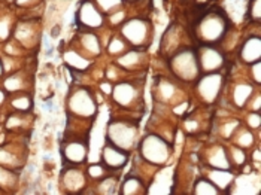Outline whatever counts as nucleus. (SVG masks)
<instances>
[{
	"label": "nucleus",
	"instance_id": "1a4fd4ad",
	"mask_svg": "<svg viewBox=\"0 0 261 195\" xmlns=\"http://www.w3.org/2000/svg\"><path fill=\"white\" fill-rule=\"evenodd\" d=\"M78 21L84 27L94 29V27H100L103 24V15L96 8V5L87 0L81 5L80 11H78Z\"/></svg>",
	"mask_w": 261,
	"mask_h": 195
},
{
	"label": "nucleus",
	"instance_id": "bb28decb",
	"mask_svg": "<svg viewBox=\"0 0 261 195\" xmlns=\"http://www.w3.org/2000/svg\"><path fill=\"white\" fill-rule=\"evenodd\" d=\"M251 143H252V134L251 133H243L239 137V145H242V146H248Z\"/></svg>",
	"mask_w": 261,
	"mask_h": 195
},
{
	"label": "nucleus",
	"instance_id": "473e14b6",
	"mask_svg": "<svg viewBox=\"0 0 261 195\" xmlns=\"http://www.w3.org/2000/svg\"><path fill=\"white\" fill-rule=\"evenodd\" d=\"M2 100H3V93L0 91V101H2Z\"/></svg>",
	"mask_w": 261,
	"mask_h": 195
},
{
	"label": "nucleus",
	"instance_id": "f3484780",
	"mask_svg": "<svg viewBox=\"0 0 261 195\" xmlns=\"http://www.w3.org/2000/svg\"><path fill=\"white\" fill-rule=\"evenodd\" d=\"M233 176L228 175L225 170H215L211 175V182L217 186V188H225L230 182H231Z\"/></svg>",
	"mask_w": 261,
	"mask_h": 195
},
{
	"label": "nucleus",
	"instance_id": "a878e982",
	"mask_svg": "<svg viewBox=\"0 0 261 195\" xmlns=\"http://www.w3.org/2000/svg\"><path fill=\"white\" fill-rule=\"evenodd\" d=\"M251 17L254 20H260V0H254V6L251 9Z\"/></svg>",
	"mask_w": 261,
	"mask_h": 195
},
{
	"label": "nucleus",
	"instance_id": "4468645a",
	"mask_svg": "<svg viewBox=\"0 0 261 195\" xmlns=\"http://www.w3.org/2000/svg\"><path fill=\"white\" fill-rule=\"evenodd\" d=\"M209 162L211 165L215 169V170H227L230 167V162H228V156L225 154V151L222 148H217L214 151V154L209 158Z\"/></svg>",
	"mask_w": 261,
	"mask_h": 195
},
{
	"label": "nucleus",
	"instance_id": "c756f323",
	"mask_svg": "<svg viewBox=\"0 0 261 195\" xmlns=\"http://www.w3.org/2000/svg\"><path fill=\"white\" fill-rule=\"evenodd\" d=\"M233 154H234V158H236V161H238V162H243V161H245V156H243V152H242V151H238V149H234V151H233Z\"/></svg>",
	"mask_w": 261,
	"mask_h": 195
},
{
	"label": "nucleus",
	"instance_id": "aec40b11",
	"mask_svg": "<svg viewBox=\"0 0 261 195\" xmlns=\"http://www.w3.org/2000/svg\"><path fill=\"white\" fill-rule=\"evenodd\" d=\"M82 45L87 48V51H90L93 54L100 52V43H99V39L94 35H84L82 36Z\"/></svg>",
	"mask_w": 261,
	"mask_h": 195
},
{
	"label": "nucleus",
	"instance_id": "f03ea898",
	"mask_svg": "<svg viewBox=\"0 0 261 195\" xmlns=\"http://www.w3.org/2000/svg\"><path fill=\"white\" fill-rule=\"evenodd\" d=\"M172 72L182 80H193L199 76L200 67L196 54L191 49H184L178 52L170 61Z\"/></svg>",
	"mask_w": 261,
	"mask_h": 195
},
{
	"label": "nucleus",
	"instance_id": "20e7f679",
	"mask_svg": "<svg viewBox=\"0 0 261 195\" xmlns=\"http://www.w3.org/2000/svg\"><path fill=\"white\" fill-rule=\"evenodd\" d=\"M224 33H225V21L221 15L209 14L201 20L200 27H199V35L201 40L207 43L218 42L222 39Z\"/></svg>",
	"mask_w": 261,
	"mask_h": 195
},
{
	"label": "nucleus",
	"instance_id": "7c9ffc66",
	"mask_svg": "<svg viewBox=\"0 0 261 195\" xmlns=\"http://www.w3.org/2000/svg\"><path fill=\"white\" fill-rule=\"evenodd\" d=\"M0 36H2V38H6V36H8V27H6L5 22L0 24Z\"/></svg>",
	"mask_w": 261,
	"mask_h": 195
},
{
	"label": "nucleus",
	"instance_id": "ddd939ff",
	"mask_svg": "<svg viewBox=\"0 0 261 195\" xmlns=\"http://www.w3.org/2000/svg\"><path fill=\"white\" fill-rule=\"evenodd\" d=\"M261 55V39L258 36L249 38L243 43L241 49V57L246 63H255L260 61Z\"/></svg>",
	"mask_w": 261,
	"mask_h": 195
},
{
	"label": "nucleus",
	"instance_id": "5701e85b",
	"mask_svg": "<svg viewBox=\"0 0 261 195\" xmlns=\"http://www.w3.org/2000/svg\"><path fill=\"white\" fill-rule=\"evenodd\" d=\"M66 60H67L69 63H72L73 66L80 67V69H82V67H85V66H87V61L82 59V57H80L76 52H69V54L66 55Z\"/></svg>",
	"mask_w": 261,
	"mask_h": 195
},
{
	"label": "nucleus",
	"instance_id": "6e6552de",
	"mask_svg": "<svg viewBox=\"0 0 261 195\" xmlns=\"http://www.w3.org/2000/svg\"><path fill=\"white\" fill-rule=\"evenodd\" d=\"M121 33H122V36L128 40L132 45L139 46V45H143V42L146 39L148 30H146V24L143 21L132 20L127 21L121 27Z\"/></svg>",
	"mask_w": 261,
	"mask_h": 195
},
{
	"label": "nucleus",
	"instance_id": "393cba45",
	"mask_svg": "<svg viewBox=\"0 0 261 195\" xmlns=\"http://www.w3.org/2000/svg\"><path fill=\"white\" fill-rule=\"evenodd\" d=\"M122 49H124V45H122V42L120 39H114L112 43L109 45V51L111 52H120Z\"/></svg>",
	"mask_w": 261,
	"mask_h": 195
},
{
	"label": "nucleus",
	"instance_id": "412c9836",
	"mask_svg": "<svg viewBox=\"0 0 261 195\" xmlns=\"http://www.w3.org/2000/svg\"><path fill=\"white\" fill-rule=\"evenodd\" d=\"M12 106L15 109H18V110H27L32 106V101H30V98L27 97V96H18V97H15L12 100Z\"/></svg>",
	"mask_w": 261,
	"mask_h": 195
},
{
	"label": "nucleus",
	"instance_id": "dca6fc26",
	"mask_svg": "<svg viewBox=\"0 0 261 195\" xmlns=\"http://www.w3.org/2000/svg\"><path fill=\"white\" fill-rule=\"evenodd\" d=\"M194 194L215 195L218 194V188H217L212 182H209V180H206V179H200V180H197V183L194 185Z\"/></svg>",
	"mask_w": 261,
	"mask_h": 195
},
{
	"label": "nucleus",
	"instance_id": "4be33fe9",
	"mask_svg": "<svg viewBox=\"0 0 261 195\" xmlns=\"http://www.w3.org/2000/svg\"><path fill=\"white\" fill-rule=\"evenodd\" d=\"M97 5L100 6L101 11L105 12H111L115 8H118L121 5V0H97Z\"/></svg>",
	"mask_w": 261,
	"mask_h": 195
},
{
	"label": "nucleus",
	"instance_id": "b1692460",
	"mask_svg": "<svg viewBox=\"0 0 261 195\" xmlns=\"http://www.w3.org/2000/svg\"><path fill=\"white\" fill-rule=\"evenodd\" d=\"M88 173L91 177H94V179H99L101 176L105 175V170H103V167L101 165H91L90 169H88Z\"/></svg>",
	"mask_w": 261,
	"mask_h": 195
},
{
	"label": "nucleus",
	"instance_id": "c85d7f7f",
	"mask_svg": "<svg viewBox=\"0 0 261 195\" xmlns=\"http://www.w3.org/2000/svg\"><path fill=\"white\" fill-rule=\"evenodd\" d=\"M249 125L251 127H260V117L258 115H251L249 117Z\"/></svg>",
	"mask_w": 261,
	"mask_h": 195
},
{
	"label": "nucleus",
	"instance_id": "72a5a7b5",
	"mask_svg": "<svg viewBox=\"0 0 261 195\" xmlns=\"http://www.w3.org/2000/svg\"><path fill=\"white\" fill-rule=\"evenodd\" d=\"M128 2H132V0H128Z\"/></svg>",
	"mask_w": 261,
	"mask_h": 195
},
{
	"label": "nucleus",
	"instance_id": "2eb2a0df",
	"mask_svg": "<svg viewBox=\"0 0 261 195\" xmlns=\"http://www.w3.org/2000/svg\"><path fill=\"white\" fill-rule=\"evenodd\" d=\"M121 192L122 194H142V192H145V186L142 185V182L139 179L132 177V179H127L122 183Z\"/></svg>",
	"mask_w": 261,
	"mask_h": 195
},
{
	"label": "nucleus",
	"instance_id": "f8f14e48",
	"mask_svg": "<svg viewBox=\"0 0 261 195\" xmlns=\"http://www.w3.org/2000/svg\"><path fill=\"white\" fill-rule=\"evenodd\" d=\"M88 154V148L84 142H72V143H67L63 149V156L73 162V164H80L82 161H85Z\"/></svg>",
	"mask_w": 261,
	"mask_h": 195
},
{
	"label": "nucleus",
	"instance_id": "423d86ee",
	"mask_svg": "<svg viewBox=\"0 0 261 195\" xmlns=\"http://www.w3.org/2000/svg\"><path fill=\"white\" fill-rule=\"evenodd\" d=\"M222 87V76L220 73H206L199 82V93L201 98L207 103L215 101V98L218 97Z\"/></svg>",
	"mask_w": 261,
	"mask_h": 195
},
{
	"label": "nucleus",
	"instance_id": "7ed1b4c3",
	"mask_svg": "<svg viewBox=\"0 0 261 195\" xmlns=\"http://www.w3.org/2000/svg\"><path fill=\"white\" fill-rule=\"evenodd\" d=\"M136 137V128L124 121H114L108 127V138L111 145L120 148L122 151H127L132 148Z\"/></svg>",
	"mask_w": 261,
	"mask_h": 195
},
{
	"label": "nucleus",
	"instance_id": "f257e3e1",
	"mask_svg": "<svg viewBox=\"0 0 261 195\" xmlns=\"http://www.w3.org/2000/svg\"><path fill=\"white\" fill-rule=\"evenodd\" d=\"M172 154L170 146L166 140L155 134H149L141 142V155L151 164L161 165L164 164Z\"/></svg>",
	"mask_w": 261,
	"mask_h": 195
},
{
	"label": "nucleus",
	"instance_id": "9b49d317",
	"mask_svg": "<svg viewBox=\"0 0 261 195\" xmlns=\"http://www.w3.org/2000/svg\"><path fill=\"white\" fill-rule=\"evenodd\" d=\"M136 97H138V91H136L135 85H132L128 82L118 83L114 88V98L121 106H130L136 100Z\"/></svg>",
	"mask_w": 261,
	"mask_h": 195
},
{
	"label": "nucleus",
	"instance_id": "6ab92c4d",
	"mask_svg": "<svg viewBox=\"0 0 261 195\" xmlns=\"http://www.w3.org/2000/svg\"><path fill=\"white\" fill-rule=\"evenodd\" d=\"M251 93H252V87H251V85L241 83V85L236 88V91H234V100H236V103H238L239 106H243L245 101H246V100L249 98V96H251Z\"/></svg>",
	"mask_w": 261,
	"mask_h": 195
},
{
	"label": "nucleus",
	"instance_id": "39448f33",
	"mask_svg": "<svg viewBox=\"0 0 261 195\" xmlns=\"http://www.w3.org/2000/svg\"><path fill=\"white\" fill-rule=\"evenodd\" d=\"M69 109L80 117H93L96 114V101L85 90H80L69 98Z\"/></svg>",
	"mask_w": 261,
	"mask_h": 195
},
{
	"label": "nucleus",
	"instance_id": "2f4dec72",
	"mask_svg": "<svg viewBox=\"0 0 261 195\" xmlns=\"http://www.w3.org/2000/svg\"><path fill=\"white\" fill-rule=\"evenodd\" d=\"M30 2H33V0H17L18 5H29Z\"/></svg>",
	"mask_w": 261,
	"mask_h": 195
},
{
	"label": "nucleus",
	"instance_id": "0eeeda50",
	"mask_svg": "<svg viewBox=\"0 0 261 195\" xmlns=\"http://www.w3.org/2000/svg\"><path fill=\"white\" fill-rule=\"evenodd\" d=\"M199 67L204 73H212L215 70H218L224 64V57L221 55L220 51H217L212 46H204L200 48L199 51Z\"/></svg>",
	"mask_w": 261,
	"mask_h": 195
},
{
	"label": "nucleus",
	"instance_id": "a211bd4d",
	"mask_svg": "<svg viewBox=\"0 0 261 195\" xmlns=\"http://www.w3.org/2000/svg\"><path fill=\"white\" fill-rule=\"evenodd\" d=\"M64 182L67 183V186L72 189V191H78L81 186L84 185V177L81 175L80 172L76 170H70L66 177H64Z\"/></svg>",
	"mask_w": 261,
	"mask_h": 195
},
{
	"label": "nucleus",
	"instance_id": "9d476101",
	"mask_svg": "<svg viewBox=\"0 0 261 195\" xmlns=\"http://www.w3.org/2000/svg\"><path fill=\"white\" fill-rule=\"evenodd\" d=\"M128 161V155L125 154V151H122L120 148L114 146V145H108L103 149V162L108 169H122Z\"/></svg>",
	"mask_w": 261,
	"mask_h": 195
},
{
	"label": "nucleus",
	"instance_id": "cd10ccee",
	"mask_svg": "<svg viewBox=\"0 0 261 195\" xmlns=\"http://www.w3.org/2000/svg\"><path fill=\"white\" fill-rule=\"evenodd\" d=\"M252 72H254V78H255V82L257 83H260V61H255V64H254V69H252Z\"/></svg>",
	"mask_w": 261,
	"mask_h": 195
}]
</instances>
